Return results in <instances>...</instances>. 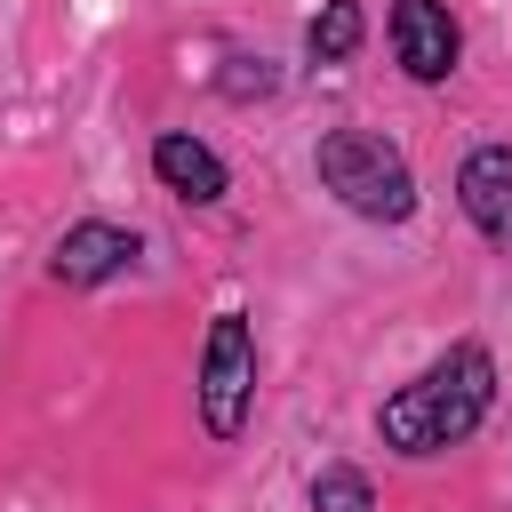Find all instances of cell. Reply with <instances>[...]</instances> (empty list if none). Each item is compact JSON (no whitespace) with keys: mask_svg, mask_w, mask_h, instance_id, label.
Here are the masks:
<instances>
[{"mask_svg":"<svg viewBox=\"0 0 512 512\" xmlns=\"http://www.w3.org/2000/svg\"><path fill=\"white\" fill-rule=\"evenodd\" d=\"M496 408V352L488 344H448L424 376H408L376 408V440L392 456H448L464 448Z\"/></svg>","mask_w":512,"mask_h":512,"instance_id":"6da1fadb","label":"cell"},{"mask_svg":"<svg viewBox=\"0 0 512 512\" xmlns=\"http://www.w3.org/2000/svg\"><path fill=\"white\" fill-rule=\"evenodd\" d=\"M312 176L336 208H352L360 224H408L416 216V168L392 136L376 128H328L312 144Z\"/></svg>","mask_w":512,"mask_h":512,"instance_id":"7a4b0ae2","label":"cell"},{"mask_svg":"<svg viewBox=\"0 0 512 512\" xmlns=\"http://www.w3.org/2000/svg\"><path fill=\"white\" fill-rule=\"evenodd\" d=\"M192 408H200V432L208 440H240L248 432V408H256V320L240 304H224L208 320V336H200Z\"/></svg>","mask_w":512,"mask_h":512,"instance_id":"3957f363","label":"cell"},{"mask_svg":"<svg viewBox=\"0 0 512 512\" xmlns=\"http://www.w3.org/2000/svg\"><path fill=\"white\" fill-rule=\"evenodd\" d=\"M136 256H144V240H136L128 224H112V216H80V224L56 232V248H48V280H56V288H104V280L136 272Z\"/></svg>","mask_w":512,"mask_h":512,"instance_id":"277c9868","label":"cell"},{"mask_svg":"<svg viewBox=\"0 0 512 512\" xmlns=\"http://www.w3.org/2000/svg\"><path fill=\"white\" fill-rule=\"evenodd\" d=\"M392 56L416 88H440L456 80V56H464V24L448 0H392Z\"/></svg>","mask_w":512,"mask_h":512,"instance_id":"5b68a950","label":"cell"},{"mask_svg":"<svg viewBox=\"0 0 512 512\" xmlns=\"http://www.w3.org/2000/svg\"><path fill=\"white\" fill-rule=\"evenodd\" d=\"M456 208L472 216V232L512 256V144H472L456 168Z\"/></svg>","mask_w":512,"mask_h":512,"instance_id":"8992f818","label":"cell"},{"mask_svg":"<svg viewBox=\"0 0 512 512\" xmlns=\"http://www.w3.org/2000/svg\"><path fill=\"white\" fill-rule=\"evenodd\" d=\"M152 176H160V192H176L184 208H216V200L232 192V168H224L200 136H184V128H160V136H152Z\"/></svg>","mask_w":512,"mask_h":512,"instance_id":"52a82bcc","label":"cell"},{"mask_svg":"<svg viewBox=\"0 0 512 512\" xmlns=\"http://www.w3.org/2000/svg\"><path fill=\"white\" fill-rule=\"evenodd\" d=\"M360 40H368L360 0H320V16L304 24V64H312V72H336V64L360 56Z\"/></svg>","mask_w":512,"mask_h":512,"instance_id":"ba28073f","label":"cell"},{"mask_svg":"<svg viewBox=\"0 0 512 512\" xmlns=\"http://www.w3.org/2000/svg\"><path fill=\"white\" fill-rule=\"evenodd\" d=\"M312 512H376V488L360 464H320L312 472Z\"/></svg>","mask_w":512,"mask_h":512,"instance_id":"9c48e42d","label":"cell"},{"mask_svg":"<svg viewBox=\"0 0 512 512\" xmlns=\"http://www.w3.org/2000/svg\"><path fill=\"white\" fill-rule=\"evenodd\" d=\"M280 88V72L264 64V56H224V72H216V96L224 104H256V96H272Z\"/></svg>","mask_w":512,"mask_h":512,"instance_id":"30bf717a","label":"cell"}]
</instances>
